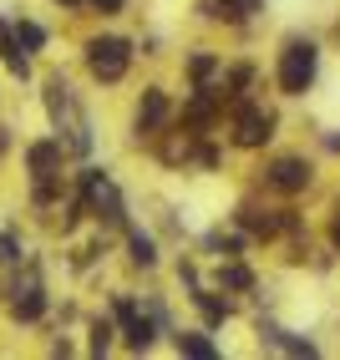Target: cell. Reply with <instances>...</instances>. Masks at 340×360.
Wrapping results in <instances>:
<instances>
[{"mask_svg": "<svg viewBox=\"0 0 340 360\" xmlns=\"http://www.w3.org/2000/svg\"><path fill=\"white\" fill-rule=\"evenodd\" d=\"M315 61H320V51H315L310 41H289L284 56H279V86L289 91V97H300V91L315 82Z\"/></svg>", "mask_w": 340, "mask_h": 360, "instance_id": "1", "label": "cell"}, {"mask_svg": "<svg viewBox=\"0 0 340 360\" xmlns=\"http://www.w3.org/2000/svg\"><path fill=\"white\" fill-rule=\"evenodd\" d=\"M127 61H132V51H127V41H117V36H96L87 46V66H92L96 82H122Z\"/></svg>", "mask_w": 340, "mask_h": 360, "instance_id": "2", "label": "cell"}, {"mask_svg": "<svg viewBox=\"0 0 340 360\" xmlns=\"http://www.w3.org/2000/svg\"><path fill=\"white\" fill-rule=\"evenodd\" d=\"M275 137V117L264 112V107H239L234 117V142L239 148H264V142Z\"/></svg>", "mask_w": 340, "mask_h": 360, "instance_id": "3", "label": "cell"}, {"mask_svg": "<svg viewBox=\"0 0 340 360\" xmlns=\"http://www.w3.org/2000/svg\"><path fill=\"white\" fill-rule=\"evenodd\" d=\"M270 183L279 188V193H300V188L310 183V162H305V158H279V162L270 167Z\"/></svg>", "mask_w": 340, "mask_h": 360, "instance_id": "4", "label": "cell"}, {"mask_svg": "<svg viewBox=\"0 0 340 360\" xmlns=\"http://www.w3.org/2000/svg\"><path fill=\"white\" fill-rule=\"evenodd\" d=\"M117 320H122L127 345H132V350H148V345H153V325L137 315V304H132V300H117Z\"/></svg>", "mask_w": 340, "mask_h": 360, "instance_id": "5", "label": "cell"}, {"mask_svg": "<svg viewBox=\"0 0 340 360\" xmlns=\"http://www.w3.org/2000/svg\"><path fill=\"white\" fill-rule=\"evenodd\" d=\"M26 162H31L36 183H51V178H56V167H61V142H36V148L26 153Z\"/></svg>", "mask_w": 340, "mask_h": 360, "instance_id": "6", "label": "cell"}, {"mask_svg": "<svg viewBox=\"0 0 340 360\" xmlns=\"http://www.w3.org/2000/svg\"><path fill=\"white\" fill-rule=\"evenodd\" d=\"M11 309H15V320H36L41 309H46V295H41V279L31 274L26 284H15V300H11Z\"/></svg>", "mask_w": 340, "mask_h": 360, "instance_id": "7", "label": "cell"}, {"mask_svg": "<svg viewBox=\"0 0 340 360\" xmlns=\"http://www.w3.org/2000/svg\"><path fill=\"white\" fill-rule=\"evenodd\" d=\"M163 117H168V97H163V91H148V97H142V107H137V132L163 127Z\"/></svg>", "mask_w": 340, "mask_h": 360, "instance_id": "8", "label": "cell"}, {"mask_svg": "<svg viewBox=\"0 0 340 360\" xmlns=\"http://www.w3.org/2000/svg\"><path fill=\"white\" fill-rule=\"evenodd\" d=\"M249 11H259V0H203V15L213 20H244Z\"/></svg>", "mask_w": 340, "mask_h": 360, "instance_id": "9", "label": "cell"}, {"mask_svg": "<svg viewBox=\"0 0 340 360\" xmlns=\"http://www.w3.org/2000/svg\"><path fill=\"white\" fill-rule=\"evenodd\" d=\"M11 41L20 46V51H41V46H46V31L36 26V20H15V31H11Z\"/></svg>", "mask_w": 340, "mask_h": 360, "instance_id": "10", "label": "cell"}, {"mask_svg": "<svg viewBox=\"0 0 340 360\" xmlns=\"http://www.w3.org/2000/svg\"><path fill=\"white\" fill-rule=\"evenodd\" d=\"M264 340H270V345H279V350H289V355H315V345L310 340H295V335H289V330H264Z\"/></svg>", "mask_w": 340, "mask_h": 360, "instance_id": "11", "label": "cell"}, {"mask_svg": "<svg viewBox=\"0 0 340 360\" xmlns=\"http://www.w3.org/2000/svg\"><path fill=\"white\" fill-rule=\"evenodd\" d=\"M239 224H244L249 233H264V238L279 233V219H270V213H259V208H244V213H239Z\"/></svg>", "mask_w": 340, "mask_h": 360, "instance_id": "12", "label": "cell"}, {"mask_svg": "<svg viewBox=\"0 0 340 360\" xmlns=\"http://www.w3.org/2000/svg\"><path fill=\"white\" fill-rule=\"evenodd\" d=\"M178 350L183 355H193V360H213V340H208V335H178Z\"/></svg>", "mask_w": 340, "mask_h": 360, "instance_id": "13", "label": "cell"}, {"mask_svg": "<svg viewBox=\"0 0 340 360\" xmlns=\"http://www.w3.org/2000/svg\"><path fill=\"white\" fill-rule=\"evenodd\" d=\"M127 249H132V264H142V269H148V264L158 259V249H153V238H148V233H132V238H127Z\"/></svg>", "mask_w": 340, "mask_h": 360, "instance_id": "14", "label": "cell"}, {"mask_svg": "<svg viewBox=\"0 0 340 360\" xmlns=\"http://www.w3.org/2000/svg\"><path fill=\"white\" fill-rule=\"evenodd\" d=\"M193 300H199V309H203V320H208V325H218V320H229V304H224V300H213V295H203V290L193 295Z\"/></svg>", "mask_w": 340, "mask_h": 360, "instance_id": "15", "label": "cell"}, {"mask_svg": "<svg viewBox=\"0 0 340 360\" xmlns=\"http://www.w3.org/2000/svg\"><path fill=\"white\" fill-rule=\"evenodd\" d=\"M218 279H224V284H229V290H249V284H254V274L244 269V264H229V269H224V274H218Z\"/></svg>", "mask_w": 340, "mask_h": 360, "instance_id": "16", "label": "cell"}, {"mask_svg": "<svg viewBox=\"0 0 340 360\" xmlns=\"http://www.w3.org/2000/svg\"><path fill=\"white\" fill-rule=\"evenodd\" d=\"M213 66H218L213 56H193V61H188V71H193V82H208V77H213Z\"/></svg>", "mask_w": 340, "mask_h": 360, "instance_id": "17", "label": "cell"}, {"mask_svg": "<svg viewBox=\"0 0 340 360\" xmlns=\"http://www.w3.org/2000/svg\"><path fill=\"white\" fill-rule=\"evenodd\" d=\"M107 345H112V325H102V320H96V330H92V350L102 355Z\"/></svg>", "mask_w": 340, "mask_h": 360, "instance_id": "18", "label": "cell"}, {"mask_svg": "<svg viewBox=\"0 0 340 360\" xmlns=\"http://www.w3.org/2000/svg\"><path fill=\"white\" fill-rule=\"evenodd\" d=\"M0 259H20V249H15L11 233H0Z\"/></svg>", "mask_w": 340, "mask_h": 360, "instance_id": "19", "label": "cell"}, {"mask_svg": "<svg viewBox=\"0 0 340 360\" xmlns=\"http://www.w3.org/2000/svg\"><path fill=\"white\" fill-rule=\"evenodd\" d=\"M92 6L102 11V15H117V11H122V0H92Z\"/></svg>", "mask_w": 340, "mask_h": 360, "instance_id": "20", "label": "cell"}, {"mask_svg": "<svg viewBox=\"0 0 340 360\" xmlns=\"http://www.w3.org/2000/svg\"><path fill=\"white\" fill-rule=\"evenodd\" d=\"M6 46H11V31H6V26H0V51H6Z\"/></svg>", "mask_w": 340, "mask_h": 360, "instance_id": "21", "label": "cell"}, {"mask_svg": "<svg viewBox=\"0 0 340 360\" xmlns=\"http://www.w3.org/2000/svg\"><path fill=\"white\" fill-rule=\"evenodd\" d=\"M325 148H330V153H340V132H335V137H330V142H325Z\"/></svg>", "mask_w": 340, "mask_h": 360, "instance_id": "22", "label": "cell"}, {"mask_svg": "<svg viewBox=\"0 0 340 360\" xmlns=\"http://www.w3.org/2000/svg\"><path fill=\"white\" fill-rule=\"evenodd\" d=\"M335 244H340V219H335Z\"/></svg>", "mask_w": 340, "mask_h": 360, "instance_id": "23", "label": "cell"}, {"mask_svg": "<svg viewBox=\"0 0 340 360\" xmlns=\"http://www.w3.org/2000/svg\"><path fill=\"white\" fill-rule=\"evenodd\" d=\"M61 6H77V0H61Z\"/></svg>", "mask_w": 340, "mask_h": 360, "instance_id": "24", "label": "cell"}]
</instances>
